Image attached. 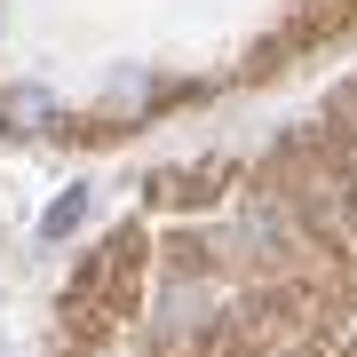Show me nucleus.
<instances>
[{
	"mask_svg": "<svg viewBox=\"0 0 357 357\" xmlns=\"http://www.w3.org/2000/svg\"><path fill=\"white\" fill-rule=\"evenodd\" d=\"M215 310H222V302H215L206 286H159V310H151V318H159L167 342H183V333H199Z\"/></svg>",
	"mask_w": 357,
	"mask_h": 357,
	"instance_id": "nucleus-1",
	"label": "nucleus"
},
{
	"mask_svg": "<svg viewBox=\"0 0 357 357\" xmlns=\"http://www.w3.org/2000/svg\"><path fill=\"white\" fill-rule=\"evenodd\" d=\"M79 215H88V191H79V183H72V191H64V199H56V206H48V215H40V230H48V238H64V230H72Z\"/></svg>",
	"mask_w": 357,
	"mask_h": 357,
	"instance_id": "nucleus-2",
	"label": "nucleus"
}]
</instances>
